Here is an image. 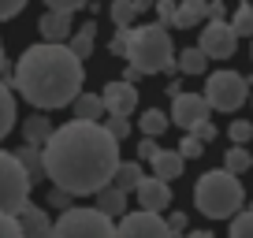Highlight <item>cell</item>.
I'll use <instances>...</instances> for the list:
<instances>
[{
	"instance_id": "cell-1",
	"label": "cell",
	"mask_w": 253,
	"mask_h": 238,
	"mask_svg": "<svg viewBox=\"0 0 253 238\" xmlns=\"http://www.w3.org/2000/svg\"><path fill=\"white\" fill-rule=\"evenodd\" d=\"M119 164V142L101 119H71L41 142V167L56 190L71 198H89L112 183Z\"/></svg>"
},
{
	"instance_id": "cell-2",
	"label": "cell",
	"mask_w": 253,
	"mask_h": 238,
	"mask_svg": "<svg viewBox=\"0 0 253 238\" xmlns=\"http://www.w3.org/2000/svg\"><path fill=\"white\" fill-rule=\"evenodd\" d=\"M11 82H15L19 97L30 101L34 108L56 112L75 101V93L86 82V71H82V60L63 41H41L19 56Z\"/></svg>"
},
{
	"instance_id": "cell-3",
	"label": "cell",
	"mask_w": 253,
	"mask_h": 238,
	"mask_svg": "<svg viewBox=\"0 0 253 238\" xmlns=\"http://www.w3.org/2000/svg\"><path fill=\"white\" fill-rule=\"evenodd\" d=\"M126 64L138 67V75H160L175 67V45L164 23H145V26H126L123 41Z\"/></svg>"
},
{
	"instance_id": "cell-4",
	"label": "cell",
	"mask_w": 253,
	"mask_h": 238,
	"mask_svg": "<svg viewBox=\"0 0 253 238\" xmlns=\"http://www.w3.org/2000/svg\"><path fill=\"white\" fill-rule=\"evenodd\" d=\"M242 201H246V190L238 183V175L227 171V167L205 171L198 179V186H194V205L209 220H231L242 208Z\"/></svg>"
},
{
	"instance_id": "cell-5",
	"label": "cell",
	"mask_w": 253,
	"mask_h": 238,
	"mask_svg": "<svg viewBox=\"0 0 253 238\" xmlns=\"http://www.w3.org/2000/svg\"><path fill=\"white\" fill-rule=\"evenodd\" d=\"M52 235L60 238H112L116 223L101 208H63V216L52 223Z\"/></svg>"
},
{
	"instance_id": "cell-6",
	"label": "cell",
	"mask_w": 253,
	"mask_h": 238,
	"mask_svg": "<svg viewBox=\"0 0 253 238\" xmlns=\"http://www.w3.org/2000/svg\"><path fill=\"white\" fill-rule=\"evenodd\" d=\"M205 101L216 112H238L250 101V82L238 71H212L205 82Z\"/></svg>"
},
{
	"instance_id": "cell-7",
	"label": "cell",
	"mask_w": 253,
	"mask_h": 238,
	"mask_svg": "<svg viewBox=\"0 0 253 238\" xmlns=\"http://www.w3.org/2000/svg\"><path fill=\"white\" fill-rule=\"evenodd\" d=\"M34 190V179L23 164H19L15 153H0V208L4 212H15Z\"/></svg>"
},
{
	"instance_id": "cell-8",
	"label": "cell",
	"mask_w": 253,
	"mask_h": 238,
	"mask_svg": "<svg viewBox=\"0 0 253 238\" xmlns=\"http://www.w3.org/2000/svg\"><path fill=\"white\" fill-rule=\"evenodd\" d=\"M119 238H171L168 220L153 208H138V212H123V220L116 223Z\"/></svg>"
},
{
	"instance_id": "cell-9",
	"label": "cell",
	"mask_w": 253,
	"mask_h": 238,
	"mask_svg": "<svg viewBox=\"0 0 253 238\" xmlns=\"http://www.w3.org/2000/svg\"><path fill=\"white\" fill-rule=\"evenodd\" d=\"M201 52L209 60H231L238 48V34L227 19H205V30H201Z\"/></svg>"
},
{
	"instance_id": "cell-10",
	"label": "cell",
	"mask_w": 253,
	"mask_h": 238,
	"mask_svg": "<svg viewBox=\"0 0 253 238\" xmlns=\"http://www.w3.org/2000/svg\"><path fill=\"white\" fill-rule=\"evenodd\" d=\"M205 119H212V108H209V101H205V93H171V123L175 127H182V130H194L205 123Z\"/></svg>"
},
{
	"instance_id": "cell-11",
	"label": "cell",
	"mask_w": 253,
	"mask_h": 238,
	"mask_svg": "<svg viewBox=\"0 0 253 238\" xmlns=\"http://www.w3.org/2000/svg\"><path fill=\"white\" fill-rule=\"evenodd\" d=\"M134 194H138V205L142 208H153V212L171 208V183L160 179V175H142L138 186H134Z\"/></svg>"
},
{
	"instance_id": "cell-12",
	"label": "cell",
	"mask_w": 253,
	"mask_h": 238,
	"mask_svg": "<svg viewBox=\"0 0 253 238\" xmlns=\"http://www.w3.org/2000/svg\"><path fill=\"white\" fill-rule=\"evenodd\" d=\"M101 101H104V112H108V116H130V112L138 108V89H134V82L119 79V82H108V86H104Z\"/></svg>"
},
{
	"instance_id": "cell-13",
	"label": "cell",
	"mask_w": 253,
	"mask_h": 238,
	"mask_svg": "<svg viewBox=\"0 0 253 238\" xmlns=\"http://www.w3.org/2000/svg\"><path fill=\"white\" fill-rule=\"evenodd\" d=\"M11 216L19 220V235H26V238H48V235H52V220H48V212L38 208L30 198H26Z\"/></svg>"
},
{
	"instance_id": "cell-14",
	"label": "cell",
	"mask_w": 253,
	"mask_h": 238,
	"mask_svg": "<svg viewBox=\"0 0 253 238\" xmlns=\"http://www.w3.org/2000/svg\"><path fill=\"white\" fill-rule=\"evenodd\" d=\"M38 30H41L45 41H67V34H71V15H67V11H56V8H45Z\"/></svg>"
},
{
	"instance_id": "cell-15",
	"label": "cell",
	"mask_w": 253,
	"mask_h": 238,
	"mask_svg": "<svg viewBox=\"0 0 253 238\" xmlns=\"http://www.w3.org/2000/svg\"><path fill=\"white\" fill-rule=\"evenodd\" d=\"M209 19V0H175V26L190 30Z\"/></svg>"
},
{
	"instance_id": "cell-16",
	"label": "cell",
	"mask_w": 253,
	"mask_h": 238,
	"mask_svg": "<svg viewBox=\"0 0 253 238\" xmlns=\"http://www.w3.org/2000/svg\"><path fill=\"white\" fill-rule=\"evenodd\" d=\"M149 164H153V175H160V179H168V183H171V179H179V175H182L186 160H182L179 149H157Z\"/></svg>"
},
{
	"instance_id": "cell-17",
	"label": "cell",
	"mask_w": 253,
	"mask_h": 238,
	"mask_svg": "<svg viewBox=\"0 0 253 238\" xmlns=\"http://www.w3.org/2000/svg\"><path fill=\"white\" fill-rule=\"evenodd\" d=\"M97 208L101 212H108V216H123L126 212V190H119V186H101L97 190Z\"/></svg>"
},
{
	"instance_id": "cell-18",
	"label": "cell",
	"mask_w": 253,
	"mask_h": 238,
	"mask_svg": "<svg viewBox=\"0 0 253 238\" xmlns=\"http://www.w3.org/2000/svg\"><path fill=\"white\" fill-rule=\"evenodd\" d=\"M11 127H15V93H11L8 82L0 79V142L11 134Z\"/></svg>"
},
{
	"instance_id": "cell-19",
	"label": "cell",
	"mask_w": 253,
	"mask_h": 238,
	"mask_svg": "<svg viewBox=\"0 0 253 238\" xmlns=\"http://www.w3.org/2000/svg\"><path fill=\"white\" fill-rule=\"evenodd\" d=\"M75 119H104V101L101 93H75Z\"/></svg>"
},
{
	"instance_id": "cell-20",
	"label": "cell",
	"mask_w": 253,
	"mask_h": 238,
	"mask_svg": "<svg viewBox=\"0 0 253 238\" xmlns=\"http://www.w3.org/2000/svg\"><path fill=\"white\" fill-rule=\"evenodd\" d=\"M67 38H71V52L79 56V60H86L89 52H93V45H97V23H86V26H79V30L75 34H67Z\"/></svg>"
},
{
	"instance_id": "cell-21",
	"label": "cell",
	"mask_w": 253,
	"mask_h": 238,
	"mask_svg": "<svg viewBox=\"0 0 253 238\" xmlns=\"http://www.w3.org/2000/svg\"><path fill=\"white\" fill-rule=\"evenodd\" d=\"M142 164H138V160H130V164H123V160H119V164H116V171H112V186H119V190H126V194H130V190H134V186H138V179H142Z\"/></svg>"
},
{
	"instance_id": "cell-22",
	"label": "cell",
	"mask_w": 253,
	"mask_h": 238,
	"mask_svg": "<svg viewBox=\"0 0 253 238\" xmlns=\"http://www.w3.org/2000/svg\"><path fill=\"white\" fill-rule=\"evenodd\" d=\"M175 67H179L182 75H205V67H209V56L201 52L198 45H194V48H182V52L175 56Z\"/></svg>"
},
{
	"instance_id": "cell-23",
	"label": "cell",
	"mask_w": 253,
	"mask_h": 238,
	"mask_svg": "<svg viewBox=\"0 0 253 238\" xmlns=\"http://www.w3.org/2000/svg\"><path fill=\"white\" fill-rule=\"evenodd\" d=\"M48 134H52V123H48V119L41 116V108H38V116H30L23 123V138H26V142H34V145H41Z\"/></svg>"
},
{
	"instance_id": "cell-24",
	"label": "cell",
	"mask_w": 253,
	"mask_h": 238,
	"mask_svg": "<svg viewBox=\"0 0 253 238\" xmlns=\"http://www.w3.org/2000/svg\"><path fill=\"white\" fill-rule=\"evenodd\" d=\"M168 123H171V119H168V116H164L160 108H145V112H142V119H138V127H142V134H149V138L164 134V130H168Z\"/></svg>"
},
{
	"instance_id": "cell-25",
	"label": "cell",
	"mask_w": 253,
	"mask_h": 238,
	"mask_svg": "<svg viewBox=\"0 0 253 238\" xmlns=\"http://www.w3.org/2000/svg\"><path fill=\"white\" fill-rule=\"evenodd\" d=\"M19 157V164L30 171V179H38V175H45V167H41V145H34V142H26L23 149L15 153Z\"/></svg>"
},
{
	"instance_id": "cell-26",
	"label": "cell",
	"mask_w": 253,
	"mask_h": 238,
	"mask_svg": "<svg viewBox=\"0 0 253 238\" xmlns=\"http://www.w3.org/2000/svg\"><path fill=\"white\" fill-rule=\"evenodd\" d=\"M231 26H235L238 38H253V4H250V0L238 4V11L231 15Z\"/></svg>"
},
{
	"instance_id": "cell-27",
	"label": "cell",
	"mask_w": 253,
	"mask_h": 238,
	"mask_svg": "<svg viewBox=\"0 0 253 238\" xmlns=\"http://www.w3.org/2000/svg\"><path fill=\"white\" fill-rule=\"evenodd\" d=\"M223 167H227V171H235V175H242V171H250V167H253V157L242 149V145H235V149L223 153Z\"/></svg>"
},
{
	"instance_id": "cell-28",
	"label": "cell",
	"mask_w": 253,
	"mask_h": 238,
	"mask_svg": "<svg viewBox=\"0 0 253 238\" xmlns=\"http://www.w3.org/2000/svg\"><path fill=\"white\" fill-rule=\"evenodd\" d=\"M231 238H253V208H238L231 216Z\"/></svg>"
},
{
	"instance_id": "cell-29",
	"label": "cell",
	"mask_w": 253,
	"mask_h": 238,
	"mask_svg": "<svg viewBox=\"0 0 253 238\" xmlns=\"http://www.w3.org/2000/svg\"><path fill=\"white\" fill-rule=\"evenodd\" d=\"M134 19H138L134 0H116V4H112V23L116 26H130Z\"/></svg>"
},
{
	"instance_id": "cell-30",
	"label": "cell",
	"mask_w": 253,
	"mask_h": 238,
	"mask_svg": "<svg viewBox=\"0 0 253 238\" xmlns=\"http://www.w3.org/2000/svg\"><path fill=\"white\" fill-rule=\"evenodd\" d=\"M179 153H182V160H198L201 153H205V142H201L198 134H190V130H186V138L179 142Z\"/></svg>"
},
{
	"instance_id": "cell-31",
	"label": "cell",
	"mask_w": 253,
	"mask_h": 238,
	"mask_svg": "<svg viewBox=\"0 0 253 238\" xmlns=\"http://www.w3.org/2000/svg\"><path fill=\"white\" fill-rule=\"evenodd\" d=\"M227 134H231V142H235V145H246L253 138V123H250V119H235V123L227 127Z\"/></svg>"
},
{
	"instance_id": "cell-32",
	"label": "cell",
	"mask_w": 253,
	"mask_h": 238,
	"mask_svg": "<svg viewBox=\"0 0 253 238\" xmlns=\"http://www.w3.org/2000/svg\"><path fill=\"white\" fill-rule=\"evenodd\" d=\"M104 130H108L116 142H123V138L130 134V119L126 116H112V119H104Z\"/></svg>"
},
{
	"instance_id": "cell-33",
	"label": "cell",
	"mask_w": 253,
	"mask_h": 238,
	"mask_svg": "<svg viewBox=\"0 0 253 238\" xmlns=\"http://www.w3.org/2000/svg\"><path fill=\"white\" fill-rule=\"evenodd\" d=\"M45 8H56V11H67V15H75L79 8H89V0H45Z\"/></svg>"
},
{
	"instance_id": "cell-34",
	"label": "cell",
	"mask_w": 253,
	"mask_h": 238,
	"mask_svg": "<svg viewBox=\"0 0 253 238\" xmlns=\"http://www.w3.org/2000/svg\"><path fill=\"white\" fill-rule=\"evenodd\" d=\"M0 238H19V220L0 208Z\"/></svg>"
},
{
	"instance_id": "cell-35",
	"label": "cell",
	"mask_w": 253,
	"mask_h": 238,
	"mask_svg": "<svg viewBox=\"0 0 253 238\" xmlns=\"http://www.w3.org/2000/svg\"><path fill=\"white\" fill-rule=\"evenodd\" d=\"M153 8H157V15H160V23H168V26H175V0H153Z\"/></svg>"
},
{
	"instance_id": "cell-36",
	"label": "cell",
	"mask_w": 253,
	"mask_h": 238,
	"mask_svg": "<svg viewBox=\"0 0 253 238\" xmlns=\"http://www.w3.org/2000/svg\"><path fill=\"white\" fill-rule=\"evenodd\" d=\"M26 8V0H0V23H8V19H15L19 11Z\"/></svg>"
},
{
	"instance_id": "cell-37",
	"label": "cell",
	"mask_w": 253,
	"mask_h": 238,
	"mask_svg": "<svg viewBox=\"0 0 253 238\" xmlns=\"http://www.w3.org/2000/svg\"><path fill=\"white\" fill-rule=\"evenodd\" d=\"M157 149H160V145H157V142H153V138H149V134H145V138H142V142H138V160H153V153H157Z\"/></svg>"
},
{
	"instance_id": "cell-38",
	"label": "cell",
	"mask_w": 253,
	"mask_h": 238,
	"mask_svg": "<svg viewBox=\"0 0 253 238\" xmlns=\"http://www.w3.org/2000/svg\"><path fill=\"white\" fill-rule=\"evenodd\" d=\"M194 134H198L201 142H212V138H216V127H212V119H205V123H201V127L194 130Z\"/></svg>"
},
{
	"instance_id": "cell-39",
	"label": "cell",
	"mask_w": 253,
	"mask_h": 238,
	"mask_svg": "<svg viewBox=\"0 0 253 238\" xmlns=\"http://www.w3.org/2000/svg\"><path fill=\"white\" fill-rule=\"evenodd\" d=\"M168 231H171V235H175V231H186V216H182V212H175L171 220H168Z\"/></svg>"
},
{
	"instance_id": "cell-40",
	"label": "cell",
	"mask_w": 253,
	"mask_h": 238,
	"mask_svg": "<svg viewBox=\"0 0 253 238\" xmlns=\"http://www.w3.org/2000/svg\"><path fill=\"white\" fill-rule=\"evenodd\" d=\"M123 41H126V26H119L116 41H112V52H116V56H123Z\"/></svg>"
},
{
	"instance_id": "cell-41",
	"label": "cell",
	"mask_w": 253,
	"mask_h": 238,
	"mask_svg": "<svg viewBox=\"0 0 253 238\" xmlns=\"http://www.w3.org/2000/svg\"><path fill=\"white\" fill-rule=\"evenodd\" d=\"M67 201H71V194H63V190L52 194V205H56V208H67Z\"/></svg>"
},
{
	"instance_id": "cell-42",
	"label": "cell",
	"mask_w": 253,
	"mask_h": 238,
	"mask_svg": "<svg viewBox=\"0 0 253 238\" xmlns=\"http://www.w3.org/2000/svg\"><path fill=\"white\" fill-rule=\"evenodd\" d=\"M123 79H126V82H138L142 75H138V67H130V64H126V75H123Z\"/></svg>"
},
{
	"instance_id": "cell-43",
	"label": "cell",
	"mask_w": 253,
	"mask_h": 238,
	"mask_svg": "<svg viewBox=\"0 0 253 238\" xmlns=\"http://www.w3.org/2000/svg\"><path fill=\"white\" fill-rule=\"evenodd\" d=\"M134 8H138V15H142L145 8H153V0H134Z\"/></svg>"
},
{
	"instance_id": "cell-44",
	"label": "cell",
	"mask_w": 253,
	"mask_h": 238,
	"mask_svg": "<svg viewBox=\"0 0 253 238\" xmlns=\"http://www.w3.org/2000/svg\"><path fill=\"white\" fill-rule=\"evenodd\" d=\"M0 71H8V56H4V41H0Z\"/></svg>"
},
{
	"instance_id": "cell-45",
	"label": "cell",
	"mask_w": 253,
	"mask_h": 238,
	"mask_svg": "<svg viewBox=\"0 0 253 238\" xmlns=\"http://www.w3.org/2000/svg\"><path fill=\"white\" fill-rule=\"evenodd\" d=\"M250 101H253V93H250Z\"/></svg>"
},
{
	"instance_id": "cell-46",
	"label": "cell",
	"mask_w": 253,
	"mask_h": 238,
	"mask_svg": "<svg viewBox=\"0 0 253 238\" xmlns=\"http://www.w3.org/2000/svg\"><path fill=\"white\" fill-rule=\"evenodd\" d=\"M250 4H253V0H250Z\"/></svg>"
}]
</instances>
